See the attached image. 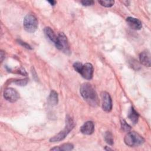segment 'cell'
<instances>
[{"label":"cell","mask_w":151,"mask_h":151,"mask_svg":"<svg viewBox=\"0 0 151 151\" xmlns=\"http://www.w3.org/2000/svg\"><path fill=\"white\" fill-rule=\"evenodd\" d=\"M48 2L51 5H54L56 4L55 1H48Z\"/></svg>","instance_id":"24"},{"label":"cell","mask_w":151,"mask_h":151,"mask_svg":"<svg viewBox=\"0 0 151 151\" xmlns=\"http://www.w3.org/2000/svg\"><path fill=\"white\" fill-rule=\"evenodd\" d=\"M4 97L10 102H15L19 98V93L12 88H7L4 91Z\"/></svg>","instance_id":"8"},{"label":"cell","mask_w":151,"mask_h":151,"mask_svg":"<svg viewBox=\"0 0 151 151\" xmlns=\"http://www.w3.org/2000/svg\"><path fill=\"white\" fill-rule=\"evenodd\" d=\"M1 61L2 62L4 60V58H5V54L4 53V51H2V50L1 51Z\"/></svg>","instance_id":"23"},{"label":"cell","mask_w":151,"mask_h":151,"mask_svg":"<svg viewBox=\"0 0 151 151\" xmlns=\"http://www.w3.org/2000/svg\"><path fill=\"white\" fill-rule=\"evenodd\" d=\"M99 3L105 7H111L114 5V1L112 0H105V1H99Z\"/></svg>","instance_id":"17"},{"label":"cell","mask_w":151,"mask_h":151,"mask_svg":"<svg viewBox=\"0 0 151 151\" xmlns=\"http://www.w3.org/2000/svg\"><path fill=\"white\" fill-rule=\"evenodd\" d=\"M124 141L128 146L135 147L142 145L145 142V139L139 133L135 132H130L126 134Z\"/></svg>","instance_id":"3"},{"label":"cell","mask_w":151,"mask_h":151,"mask_svg":"<svg viewBox=\"0 0 151 151\" xmlns=\"http://www.w3.org/2000/svg\"><path fill=\"white\" fill-rule=\"evenodd\" d=\"M80 92L86 101L93 107L99 105V100L94 87L88 83H83L80 88Z\"/></svg>","instance_id":"1"},{"label":"cell","mask_w":151,"mask_h":151,"mask_svg":"<svg viewBox=\"0 0 151 151\" xmlns=\"http://www.w3.org/2000/svg\"><path fill=\"white\" fill-rule=\"evenodd\" d=\"M73 149V145L71 143H64L60 146L51 148V150H70Z\"/></svg>","instance_id":"15"},{"label":"cell","mask_w":151,"mask_h":151,"mask_svg":"<svg viewBox=\"0 0 151 151\" xmlns=\"http://www.w3.org/2000/svg\"><path fill=\"white\" fill-rule=\"evenodd\" d=\"M126 22L129 27L133 29L139 30L142 27V24L141 21L137 18L129 17L126 18Z\"/></svg>","instance_id":"10"},{"label":"cell","mask_w":151,"mask_h":151,"mask_svg":"<svg viewBox=\"0 0 151 151\" xmlns=\"http://www.w3.org/2000/svg\"><path fill=\"white\" fill-rule=\"evenodd\" d=\"M57 48L62 51L65 54H70V47L67 37L63 32L60 33L57 35V39L54 44Z\"/></svg>","instance_id":"5"},{"label":"cell","mask_w":151,"mask_h":151,"mask_svg":"<svg viewBox=\"0 0 151 151\" xmlns=\"http://www.w3.org/2000/svg\"><path fill=\"white\" fill-rule=\"evenodd\" d=\"M18 43H19V44H21L22 46H24V47H25V48H28V49H31V47H30L28 44H27V43H25V42H22V41L19 40V41H18Z\"/></svg>","instance_id":"22"},{"label":"cell","mask_w":151,"mask_h":151,"mask_svg":"<svg viewBox=\"0 0 151 151\" xmlns=\"http://www.w3.org/2000/svg\"><path fill=\"white\" fill-rule=\"evenodd\" d=\"M81 3L84 6H91L92 5L94 4V1H91V0H84V1H81Z\"/></svg>","instance_id":"20"},{"label":"cell","mask_w":151,"mask_h":151,"mask_svg":"<svg viewBox=\"0 0 151 151\" xmlns=\"http://www.w3.org/2000/svg\"><path fill=\"white\" fill-rule=\"evenodd\" d=\"M23 26L27 32H34L38 28V21L36 17L30 14L26 15L24 19Z\"/></svg>","instance_id":"4"},{"label":"cell","mask_w":151,"mask_h":151,"mask_svg":"<svg viewBox=\"0 0 151 151\" xmlns=\"http://www.w3.org/2000/svg\"><path fill=\"white\" fill-rule=\"evenodd\" d=\"M44 31L47 37H48V39H50L52 42L55 44L57 39V36L55 34L52 29H51V28L50 27H45Z\"/></svg>","instance_id":"12"},{"label":"cell","mask_w":151,"mask_h":151,"mask_svg":"<svg viewBox=\"0 0 151 151\" xmlns=\"http://www.w3.org/2000/svg\"><path fill=\"white\" fill-rule=\"evenodd\" d=\"M94 130V125L93 122L87 121L83 124L80 128V131L83 134L90 135L91 134Z\"/></svg>","instance_id":"9"},{"label":"cell","mask_w":151,"mask_h":151,"mask_svg":"<svg viewBox=\"0 0 151 151\" xmlns=\"http://www.w3.org/2000/svg\"><path fill=\"white\" fill-rule=\"evenodd\" d=\"M82 66H83V64H81V63H79V62H76V63H74V64H73L74 69L78 73H80V71Z\"/></svg>","instance_id":"19"},{"label":"cell","mask_w":151,"mask_h":151,"mask_svg":"<svg viewBox=\"0 0 151 151\" xmlns=\"http://www.w3.org/2000/svg\"><path fill=\"white\" fill-rule=\"evenodd\" d=\"M101 102H102V108L106 111L109 112L112 109V100L110 94L106 91H103L101 93Z\"/></svg>","instance_id":"6"},{"label":"cell","mask_w":151,"mask_h":151,"mask_svg":"<svg viewBox=\"0 0 151 151\" xmlns=\"http://www.w3.org/2000/svg\"><path fill=\"white\" fill-rule=\"evenodd\" d=\"M139 59L140 63L147 67L150 66V54L147 51H143L139 55Z\"/></svg>","instance_id":"11"},{"label":"cell","mask_w":151,"mask_h":151,"mask_svg":"<svg viewBox=\"0 0 151 151\" xmlns=\"http://www.w3.org/2000/svg\"><path fill=\"white\" fill-rule=\"evenodd\" d=\"M93 67L90 63H86L83 64V66L80 71V74L81 76L87 80H91L93 75Z\"/></svg>","instance_id":"7"},{"label":"cell","mask_w":151,"mask_h":151,"mask_svg":"<svg viewBox=\"0 0 151 151\" xmlns=\"http://www.w3.org/2000/svg\"><path fill=\"white\" fill-rule=\"evenodd\" d=\"M58 98L57 93L54 90H52L48 99L49 104H50L52 106L56 105L58 103Z\"/></svg>","instance_id":"14"},{"label":"cell","mask_w":151,"mask_h":151,"mask_svg":"<svg viewBox=\"0 0 151 151\" xmlns=\"http://www.w3.org/2000/svg\"><path fill=\"white\" fill-rule=\"evenodd\" d=\"M105 140L107 143H108L110 145H112L113 144V135L110 132H106L105 134V137H104Z\"/></svg>","instance_id":"16"},{"label":"cell","mask_w":151,"mask_h":151,"mask_svg":"<svg viewBox=\"0 0 151 151\" xmlns=\"http://www.w3.org/2000/svg\"><path fill=\"white\" fill-rule=\"evenodd\" d=\"M28 82V79L25 78L24 80H17L15 83L17 85H19V86H25L27 84Z\"/></svg>","instance_id":"21"},{"label":"cell","mask_w":151,"mask_h":151,"mask_svg":"<svg viewBox=\"0 0 151 151\" xmlns=\"http://www.w3.org/2000/svg\"><path fill=\"white\" fill-rule=\"evenodd\" d=\"M128 117L134 124H135L137 123L138 119H139V114L134 109L133 107L130 108L129 112L128 113Z\"/></svg>","instance_id":"13"},{"label":"cell","mask_w":151,"mask_h":151,"mask_svg":"<svg viewBox=\"0 0 151 151\" xmlns=\"http://www.w3.org/2000/svg\"><path fill=\"white\" fill-rule=\"evenodd\" d=\"M121 127H122V129L125 131V132H129L130 129H131V127L126 122V121L123 119H122L121 120Z\"/></svg>","instance_id":"18"},{"label":"cell","mask_w":151,"mask_h":151,"mask_svg":"<svg viewBox=\"0 0 151 151\" xmlns=\"http://www.w3.org/2000/svg\"><path fill=\"white\" fill-rule=\"evenodd\" d=\"M74 123L73 119L69 116H67L65 119V128L57 134L55 135L52 137L50 139V142H55L63 140L67 135L69 133V132L74 128Z\"/></svg>","instance_id":"2"}]
</instances>
